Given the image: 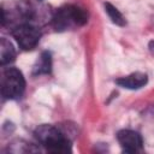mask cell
Segmentation results:
<instances>
[{
  "label": "cell",
  "mask_w": 154,
  "mask_h": 154,
  "mask_svg": "<svg viewBox=\"0 0 154 154\" xmlns=\"http://www.w3.org/2000/svg\"><path fill=\"white\" fill-rule=\"evenodd\" d=\"M37 141L51 153L64 154L71 152V141L53 125H40L34 132Z\"/></svg>",
  "instance_id": "obj_1"
},
{
  "label": "cell",
  "mask_w": 154,
  "mask_h": 154,
  "mask_svg": "<svg viewBox=\"0 0 154 154\" xmlns=\"http://www.w3.org/2000/svg\"><path fill=\"white\" fill-rule=\"evenodd\" d=\"M88 20V13L73 5H66L57 10V12L53 16L52 23L55 30L63 31L70 28L71 25H83Z\"/></svg>",
  "instance_id": "obj_2"
},
{
  "label": "cell",
  "mask_w": 154,
  "mask_h": 154,
  "mask_svg": "<svg viewBox=\"0 0 154 154\" xmlns=\"http://www.w3.org/2000/svg\"><path fill=\"white\" fill-rule=\"evenodd\" d=\"M24 89L25 79L18 69L10 67L4 71L1 77V94L5 99H18L23 95Z\"/></svg>",
  "instance_id": "obj_3"
},
{
  "label": "cell",
  "mask_w": 154,
  "mask_h": 154,
  "mask_svg": "<svg viewBox=\"0 0 154 154\" xmlns=\"http://www.w3.org/2000/svg\"><path fill=\"white\" fill-rule=\"evenodd\" d=\"M12 35L17 41L18 46L23 51H30L35 48L41 37L40 30L29 23H23L17 25L12 30Z\"/></svg>",
  "instance_id": "obj_4"
},
{
  "label": "cell",
  "mask_w": 154,
  "mask_h": 154,
  "mask_svg": "<svg viewBox=\"0 0 154 154\" xmlns=\"http://www.w3.org/2000/svg\"><path fill=\"white\" fill-rule=\"evenodd\" d=\"M117 140L125 153H137L142 149L143 141L138 132L134 130H120L117 134Z\"/></svg>",
  "instance_id": "obj_5"
},
{
  "label": "cell",
  "mask_w": 154,
  "mask_h": 154,
  "mask_svg": "<svg viewBox=\"0 0 154 154\" xmlns=\"http://www.w3.org/2000/svg\"><path fill=\"white\" fill-rule=\"evenodd\" d=\"M148 82V77L146 73L142 72H134L131 75H128L125 77H120L116 81V83L125 89H140L142 87H144Z\"/></svg>",
  "instance_id": "obj_6"
},
{
  "label": "cell",
  "mask_w": 154,
  "mask_h": 154,
  "mask_svg": "<svg viewBox=\"0 0 154 154\" xmlns=\"http://www.w3.org/2000/svg\"><path fill=\"white\" fill-rule=\"evenodd\" d=\"M16 58V51L13 45L5 37L0 40V64L6 65L14 60Z\"/></svg>",
  "instance_id": "obj_7"
},
{
  "label": "cell",
  "mask_w": 154,
  "mask_h": 154,
  "mask_svg": "<svg viewBox=\"0 0 154 154\" xmlns=\"http://www.w3.org/2000/svg\"><path fill=\"white\" fill-rule=\"evenodd\" d=\"M52 70V58L49 52H42L40 58L37 59L32 73L34 75H42V73H49Z\"/></svg>",
  "instance_id": "obj_8"
},
{
  "label": "cell",
  "mask_w": 154,
  "mask_h": 154,
  "mask_svg": "<svg viewBox=\"0 0 154 154\" xmlns=\"http://www.w3.org/2000/svg\"><path fill=\"white\" fill-rule=\"evenodd\" d=\"M105 11H106V13L108 14L109 19H111L114 24H117V25H119V26H124V25L126 24L124 16H123V14L119 12V10H118L117 7H114L112 4L105 2Z\"/></svg>",
  "instance_id": "obj_9"
},
{
  "label": "cell",
  "mask_w": 154,
  "mask_h": 154,
  "mask_svg": "<svg viewBox=\"0 0 154 154\" xmlns=\"http://www.w3.org/2000/svg\"><path fill=\"white\" fill-rule=\"evenodd\" d=\"M148 47H149V51H150V52L154 54V40L149 42V46H148Z\"/></svg>",
  "instance_id": "obj_10"
}]
</instances>
